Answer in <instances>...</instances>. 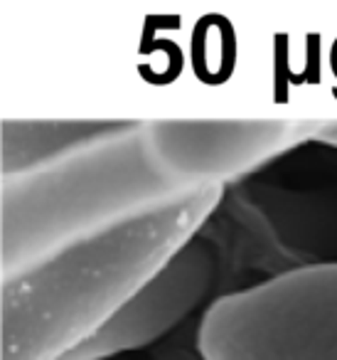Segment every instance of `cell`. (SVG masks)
I'll return each instance as SVG.
<instances>
[{
	"label": "cell",
	"instance_id": "3",
	"mask_svg": "<svg viewBox=\"0 0 337 360\" xmlns=\"http://www.w3.org/2000/svg\"><path fill=\"white\" fill-rule=\"evenodd\" d=\"M197 345L204 360H337V262L214 299Z\"/></svg>",
	"mask_w": 337,
	"mask_h": 360
},
{
	"label": "cell",
	"instance_id": "1",
	"mask_svg": "<svg viewBox=\"0 0 337 360\" xmlns=\"http://www.w3.org/2000/svg\"><path fill=\"white\" fill-rule=\"evenodd\" d=\"M222 193V186L194 188L0 276V360L70 353L197 235Z\"/></svg>",
	"mask_w": 337,
	"mask_h": 360
},
{
	"label": "cell",
	"instance_id": "7",
	"mask_svg": "<svg viewBox=\"0 0 337 360\" xmlns=\"http://www.w3.org/2000/svg\"><path fill=\"white\" fill-rule=\"evenodd\" d=\"M312 139H320L322 143L337 146V121H325V124H315V129H312Z\"/></svg>",
	"mask_w": 337,
	"mask_h": 360
},
{
	"label": "cell",
	"instance_id": "6",
	"mask_svg": "<svg viewBox=\"0 0 337 360\" xmlns=\"http://www.w3.org/2000/svg\"><path fill=\"white\" fill-rule=\"evenodd\" d=\"M119 121H0V178L35 173L77 153Z\"/></svg>",
	"mask_w": 337,
	"mask_h": 360
},
{
	"label": "cell",
	"instance_id": "2",
	"mask_svg": "<svg viewBox=\"0 0 337 360\" xmlns=\"http://www.w3.org/2000/svg\"><path fill=\"white\" fill-rule=\"evenodd\" d=\"M204 186L173 170L153 121L114 131L35 173L0 178V276L57 245Z\"/></svg>",
	"mask_w": 337,
	"mask_h": 360
},
{
	"label": "cell",
	"instance_id": "5",
	"mask_svg": "<svg viewBox=\"0 0 337 360\" xmlns=\"http://www.w3.org/2000/svg\"><path fill=\"white\" fill-rule=\"evenodd\" d=\"M165 158L190 186H222L312 139L315 121H153Z\"/></svg>",
	"mask_w": 337,
	"mask_h": 360
},
{
	"label": "cell",
	"instance_id": "4",
	"mask_svg": "<svg viewBox=\"0 0 337 360\" xmlns=\"http://www.w3.org/2000/svg\"><path fill=\"white\" fill-rule=\"evenodd\" d=\"M217 269V252L194 235L109 321L60 360H106L158 340L207 299Z\"/></svg>",
	"mask_w": 337,
	"mask_h": 360
}]
</instances>
